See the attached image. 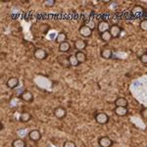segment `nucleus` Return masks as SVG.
<instances>
[{
	"label": "nucleus",
	"mask_w": 147,
	"mask_h": 147,
	"mask_svg": "<svg viewBox=\"0 0 147 147\" xmlns=\"http://www.w3.org/2000/svg\"><path fill=\"white\" fill-rule=\"evenodd\" d=\"M139 60L141 61V63L143 64H147V53H145L144 55H142L140 58H139Z\"/></svg>",
	"instance_id": "obj_29"
},
{
	"label": "nucleus",
	"mask_w": 147,
	"mask_h": 147,
	"mask_svg": "<svg viewBox=\"0 0 147 147\" xmlns=\"http://www.w3.org/2000/svg\"><path fill=\"white\" fill-rule=\"evenodd\" d=\"M69 61H70L71 66H73V67H77V66L80 64L79 62H78V60H77V58H76L75 55L69 56Z\"/></svg>",
	"instance_id": "obj_23"
},
{
	"label": "nucleus",
	"mask_w": 147,
	"mask_h": 147,
	"mask_svg": "<svg viewBox=\"0 0 147 147\" xmlns=\"http://www.w3.org/2000/svg\"><path fill=\"white\" fill-rule=\"evenodd\" d=\"M34 56L37 60H44V59L47 58V52L42 48H37L34 50Z\"/></svg>",
	"instance_id": "obj_5"
},
{
	"label": "nucleus",
	"mask_w": 147,
	"mask_h": 147,
	"mask_svg": "<svg viewBox=\"0 0 147 147\" xmlns=\"http://www.w3.org/2000/svg\"><path fill=\"white\" fill-rule=\"evenodd\" d=\"M66 40H67V34H66L64 32H59L58 35H57V37H56V42H57V43L61 44V43H63V42H65Z\"/></svg>",
	"instance_id": "obj_20"
},
{
	"label": "nucleus",
	"mask_w": 147,
	"mask_h": 147,
	"mask_svg": "<svg viewBox=\"0 0 147 147\" xmlns=\"http://www.w3.org/2000/svg\"><path fill=\"white\" fill-rule=\"evenodd\" d=\"M76 58H77L78 62L80 63H84L86 61V54L84 51H77V53L75 54Z\"/></svg>",
	"instance_id": "obj_16"
},
{
	"label": "nucleus",
	"mask_w": 147,
	"mask_h": 147,
	"mask_svg": "<svg viewBox=\"0 0 147 147\" xmlns=\"http://www.w3.org/2000/svg\"><path fill=\"white\" fill-rule=\"evenodd\" d=\"M67 115V110L64 107H56L54 109V116L57 119H63Z\"/></svg>",
	"instance_id": "obj_7"
},
{
	"label": "nucleus",
	"mask_w": 147,
	"mask_h": 147,
	"mask_svg": "<svg viewBox=\"0 0 147 147\" xmlns=\"http://www.w3.org/2000/svg\"><path fill=\"white\" fill-rule=\"evenodd\" d=\"M100 54H101V57L102 58H104V59H110L111 57H112V50H111L109 47H103V48L101 49V52H100Z\"/></svg>",
	"instance_id": "obj_14"
},
{
	"label": "nucleus",
	"mask_w": 147,
	"mask_h": 147,
	"mask_svg": "<svg viewBox=\"0 0 147 147\" xmlns=\"http://www.w3.org/2000/svg\"><path fill=\"white\" fill-rule=\"evenodd\" d=\"M19 119H20V121L22 123H28V122H30V119H32V115H30L28 112H23V113H21Z\"/></svg>",
	"instance_id": "obj_18"
},
{
	"label": "nucleus",
	"mask_w": 147,
	"mask_h": 147,
	"mask_svg": "<svg viewBox=\"0 0 147 147\" xmlns=\"http://www.w3.org/2000/svg\"><path fill=\"white\" fill-rule=\"evenodd\" d=\"M95 121L100 125H105V124H107V123L109 122V116L106 113L100 112V113L96 114Z\"/></svg>",
	"instance_id": "obj_2"
},
{
	"label": "nucleus",
	"mask_w": 147,
	"mask_h": 147,
	"mask_svg": "<svg viewBox=\"0 0 147 147\" xmlns=\"http://www.w3.org/2000/svg\"><path fill=\"white\" fill-rule=\"evenodd\" d=\"M110 28H111V26L109 25V23L106 22V21H100V22L97 24V30H98V32H100V34H103V32H109Z\"/></svg>",
	"instance_id": "obj_3"
},
{
	"label": "nucleus",
	"mask_w": 147,
	"mask_h": 147,
	"mask_svg": "<svg viewBox=\"0 0 147 147\" xmlns=\"http://www.w3.org/2000/svg\"><path fill=\"white\" fill-rule=\"evenodd\" d=\"M139 28H141L144 32H147V20H142L140 23H139Z\"/></svg>",
	"instance_id": "obj_25"
},
{
	"label": "nucleus",
	"mask_w": 147,
	"mask_h": 147,
	"mask_svg": "<svg viewBox=\"0 0 147 147\" xmlns=\"http://www.w3.org/2000/svg\"><path fill=\"white\" fill-rule=\"evenodd\" d=\"M145 53H147V51H146V49H141V50H139L138 52H137V56L140 58V57L142 56V55H144Z\"/></svg>",
	"instance_id": "obj_30"
},
{
	"label": "nucleus",
	"mask_w": 147,
	"mask_h": 147,
	"mask_svg": "<svg viewBox=\"0 0 147 147\" xmlns=\"http://www.w3.org/2000/svg\"><path fill=\"white\" fill-rule=\"evenodd\" d=\"M85 26H86L87 28H89L90 30H94L96 27H97V25H96V23L94 22L93 20H89V21H87L86 24H85Z\"/></svg>",
	"instance_id": "obj_24"
},
{
	"label": "nucleus",
	"mask_w": 147,
	"mask_h": 147,
	"mask_svg": "<svg viewBox=\"0 0 147 147\" xmlns=\"http://www.w3.org/2000/svg\"><path fill=\"white\" fill-rule=\"evenodd\" d=\"M28 137L32 141H38L41 138V132L38 129H32L28 132Z\"/></svg>",
	"instance_id": "obj_8"
},
{
	"label": "nucleus",
	"mask_w": 147,
	"mask_h": 147,
	"mask_svg": "<svg viewBox=\"0 0 147 147\" xmlns=\"http://www.w3.org/2000/svg\"><path fill=\"white\" fill-rule=\"evenodd\" d=\"M127 100L125 97H119L115 100L116 107H127Z\"/></svg>",
	"instance_id": "obj_15"
},
{
	"label": "nucleus",
	"mask_w": 147,
	"mask_h": 147,
	"mask_svg": "<svg viewBox=\"0 0 147 147\" xmlns=\"http://www.w3.org/2000/svg\"><path fill=\"white\" fill-rule=\"evenodd\" d=\"M57 62H58V64H60V66L63 68L71 67L70 61H69V56L65 55V54H61V55L57 57Z\"/></svg>",
	"instance_id": "obj_1"
},
{
	"label": "nucleus",
	"mask_w": 147,
	"mask_h": 147,
	"mask_svg": "<svg viewBox=\"0 0 147 147\" xmlns=\"http://www.w3.org/2000/svg\"><path fill=\"white\" fill-rule=\"evenodd\" d=\"M26 146H27L26 141L21 138H17L12 142V147H26Z\"/></svg>",
	"instance_id": "obj_19"
},
{
	"label": "nucleus",
	"mask_w": 147,
	"mask_h": 147,
	"mask_svg": "<svg viewBox=\"0 0 147 147\" xmlns=\"http://www.w3.org/2000/svg\"><path fill=\"white\" fill-rule=\"evenodd\" d=\"M143 7L139 6V5H136L132 8V13L134 14V15L138 16V15H141V14H143Z\"/></svg>",
	"instance_id": "obj_22"
},
{
	"label": "nucleus",
	"mask_w": 147,
	"mask_h": 147,
	"mask_svg": "<svg viewBox=\"0 0 147 147\" xmlns=\"http://www.w3.org/2000/svg\"><path fill=\"white\" fill-rule=\"evenodd\" d=\"M63 147H77V145H76V143L74 141L68 140V141H66L65 143H64Z\"/></svg>",
	"instance_id": "obj_26"
},
{
	"label": "nucleus",
	"mask_w": 147,
	"mask_h": 147,
	"mask_svg": "<svg viewBox=\"0 0 147 147\" xmlns=\"http://www.w3.org/2000/svg\"><path fill=\"white\" fill-rule=\"evenodd\" d=\"M54 4H55V0H46V1H44V5L47 7H52L54 6Z\"/></svg>",
	"instance_id": "obj_27"
},
{
	"label": "nucleus",
	"mask_w": 147,
	"mask_h": 147,
	"mask_svg": "<svg viewBox=\"0 0 147 147\" xmlns=\"http://www.w3.org/2000/svg\"><path fill=\"white\" fill-rule=\"evenodd\" d=\"M3 124H2V123H0V129H3Z\"/></svg>",
	"instance_id": "obj_31"
},
{
	"label": "nucleus",
	"mask_w": 147,
	"mask_h": 147,
	"mask_svg": "<svg viewBox=\"0 0 147 147\" xmlns=\"http://www.w3.org/2000/svg\"><path fill=\"white\" fill-rule=\"evenodd\" d=\"M109 32H110V34L112 35L113 38H117V37L120 36L121 32H122V28L118 25H113V26H111Z\"/></svg>",
	"instance_id": "obj_6"
},
{
	"label": "nucleus",
	"mask_w": 147,
	"mask_h": 147,
	"mask_svg": "<svg viewBox=\"0 0 147 147\" xmlns=\"http://www.w3.org/2000/svg\"><path fill=\"white\" fill-rule=\"evenodd\" d=\"M141 116H142V118H143L144 120H147V108H143L141 110Z\"/></svg>",
	"instance_id": "obj_28"
},
{
	"label": "nucleus",
	"mask_w": 147,
	"mask_h": 147,
	"mask_svg": "<svg viewBox=\"0 0 147 147\" xmlns=\"http://www.w3.org/2000/svg\"><path fill=\"white\" fill-rule=\"evenodd\" d=\"M79 32H80V34L82 35L84 37H89V36H91V34H92V30L89 28H87L85 25L82 26V27L80 28Z\"/></svg>",
	"instance_id": "obj_12"
},
{
	"label": "nucleus",
	"mask_w": 147,
	"mask_h": 147,
	"mask_svg": "<svg viewBox=\"0 0 147 147\" xmlns=\"http://www.w3.org/2000/svg\"><path fill=\"white\" fill-rule=\"evenodd\" d=\"M6 85L8 88L10 89H14L15 87H17L19 85V79L18 78H15V77H12V78H9L6 82Z\"/></svg>",
	"instance_id": "obj_10"
},
{
	"label": "nucleus",
	"mask_w": 147,
	"mask_h": 147,
	"mask_svg": "<svg viewBox=\"0 0 147 147\" xmlns=\"http://www.w3.org/2000/svg\"><path fill=\"white\" fill-rule=\"evenodd\" d=\"M20 98L25 102H32V100H34V94L28 90H25L21 93Z\"/></svg>",
	"instance_id": "obj_9"
},
{
	"label": "nucleus",
	"mask_w": 147,
	"mask_h": 147,
	"mask_svg": "<svg viewBox=\"0 0 147 147\" xmlns=\"http://www.w3.org/2000/svg\"><path fill=\"white\" fill-rule=\"evenodd\" d=\"M100 38H101L102 41L109 42L111 39L113 38V37H112V35H111L110 32H103V34H100Z\"/></svg>",
	"instance_id": "obj_21"
},
{
	"label": "nucleus",
	"mask_w": 147,
	"mask_h": 147,
	"mask_svg": "<svg viewBox=\"0 0 147 147\" xmlns=\"http://www.w3.org/2000/svg\"><path fill=\"white\" fill-rule=\"evenodd\" d=\"M114 112L119 117H125V115H127L129 110H127V107H116L114 109Z\"/></svg>",
	"instance_id": "obj_13"
},
{
	"label": "nucleus",
	"mask_w": 147,
	"mask_h": 147,
	"mask_svg": "<svg viewBox=\"0 0 147 147\" xmlns=\"http://www.w3.org/2000/svg\"><path fill=\"white\" fill-rule=\"evenodd\" d=\"M98 144L100 147H111L113 144V141L110 137L108 136H102L99 138L98 140Z\"/></svg>",
	"instance_id": "obj_4"
},
{
	"label": "nucleus",
	"mask_w": 147,
	"mask_h": 147,
	"mask_svg": "<svg viewBox=\"0 0 147 147\" xmlns=\"http://www.w3.org/2000/svg\"><path fill=\"white\" fill-rule=\"evenodd\" d=\"M70 49H71V45L68 41H65V42H63V43L59 44V51L62 52L64 54L70 51Z\"/></svg>",
	"instance_id": "obj_17"
},
{
	"label": "nucleus",
	"mask_w": 147,
	"mask_h": 147,
	"mask_svg": "<svg viewBox=\"0 0 147 147\" xmlns=\"http://www.w3.org/2000/svg\"><path fill=\"white\" fill-rule=\"evenodd\" d=\"M86 42H85V40L84 39H77L75 40V43H74V46H75V48L77 49L78 51H82L84 49H85V47H86Z\"/></svg>",
	"instance_id": "obj_11"
}]
</instances>
